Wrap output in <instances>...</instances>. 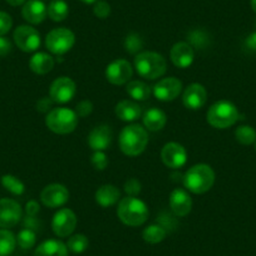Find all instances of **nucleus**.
<instances>
[{
  "label": "nucleus",
  "instance_id": "nucleus-1",
  "mask_svg": "<svg viewBox=\"0 0 256 256\" xmlns=\"http://www.w3.org/2000/svg\"><path fill=\"white\" fill-rule=\"evenodd\" d=\"M117 215L124 225L137 228L146 222L150 212L148 208L144 201L137 198L136 196H127L124 198H120L118 202Z\"/></svg>",
  "mask_w": 256,
  "mask_h": 256
},
{
  "label": "nucleus",
  "instance_id": "nucleus-2",
  "mask_svg": "<svg viewBox=\"0 0 256 256\" xmlns=\"http://www.w3.org/2000/svg\"><path fill=\"white\" fill-rule=\"evenodd\" d=\"M148 144L146 128L140 124H130L120 134V148L126 156L134 157L141 154Z\"/></svg>",
  "mask_w": 256,
  "mask_h": 256
},
{
  "label": "nucleus",
  "instance_id": "nucleus-3",
  "mask_svg": "<svg viewBox=\"0 0 256 256\" xmlns=\"http://www.w3.org/2000/svg\"><path fill=\"white\" fill-rule=\"evenodd\" d=\"M215 184V172L211 166L198 164L192 166L184 174V184L190 192L201 195L208 192Z\"/></svg>",
  "mask_w": 256,
  "mask_h": 256
},
{
  "label": "nucleus",
  "instance_id": "nucleus-4",
  "mask_svg": "<svg viewBox=\"0 0 256 256\" xmlns=\"http://www.w3.org/2000/svg\"><path fill=\"white\" fill-rule=\"evenodd\" d=\"M134 68L142 78L154 80L166 73L167 62L156 52H141L134 58Z\"/></svg>",
  "mask_w": 256,
  "mask_h": 256
},
{
  "label": "nucleus",
  "instance_id": "nucleus-5",
  "mask_svg": "<svg viewBox=\"0 0 256 256\" xmlns=\"http://www.w3.org/2000/svg\"><path fill=\"white\" fill-rule=\"evenodd\" d=\"M78 114L76 110L66 107L49 110L46 117V126L56 134H72L78 126Z\"/></svg>",
  "mask_w": 256,
  "mask_h": 256
},
{
  "label": "nucleus",
  "instance_id": "nucleus-6",
  "mask_svg": "<svg viewBox=\"0 0 256 256\" xmlns=\"http://www.w3.org/2000/svg\"><path fill=\"white\" fill-rule=\"evenodd\" d=\"M238 110L234 103L228 100H218L214 103L208 110V122L212 127L225 130L238 120Z\"/></svg>",
  "mask_w": 256,
  "mask_h": 256
},
{
  "label": "nucleus",
  "instance_id": "nucleus-7",
  "mask_svg": "<svg viewBox=\"0 0 256 256\" xmlns=\"http://www.w3.org/2000/svg\"><path fill=\"white\" fill-rule=\"evenodd\" d=\"M76 43V36L68 28H56L49 32L46 38V46L50 53L62 56L73 48Z\"/></svg>",
  "mask_w": 256,
  "mask_h": 256
},
{
  "label": "nucleus",
  "instance_id": "nucleus-8",
  "mask_svg": "<svg viewBox=\"0 0 256 256\" xmlns=\"http://www.w3.org/2000/svg\"><path fill=\"white\" fill-rule=\"evenodd\" d=\"M14 42L20 50L32 53L40 46V34L30 26H20L14 30Z\"/></svg>",
  "mask_w": 256,
  "mask_h": 256
},
{
  "label": "nucleus",
  "instance_id": "nucleus-9",
  "mask_svg": "<svg viewBox=\"0 0 256 256\" xmlns=\"http://www.w3.org/2000/svg\"><path fill=\"white\" fill-rule=\"evenodd\" d=\"M134 68L131 63L126 59H116L106 68V78L114 86H122L128 83L132 78Z\"/></svg>",
  "mask_w": 256,
  "mask_h": 256
},
{
  "label": "nucleus",
  "instance_id": "nucleus-10",
  "mask_svg": "<svg viewBox=\"0 0 256 256\" xmlns=\"http://www.w3.org/2000/svg\"><path fill=\"white\" fill-rule=\"evenodd\" d=\"M77 226V216L70 208H60L56 211L52 220L53 232L59 238H67Z\"/></svg>",
  "mask_w": 256,
  "mask_h": 256
},
{
  "label": "nucleus",
  "instance_id": "nucleus-11",
  "mask_svg": "<svg viewBox=\"0 0 256 256\" xmlns=\"http://www.w3.org/2000/svg\"><path fill=\"white\" fill-rule=\"evenodd\" d=\"M77 92V86L70 78L59 77L52 83L49 97L54 103H67L73 100Z\"/></svg>",
  "mask_w": 256,
  "mask_h": 256
},
{
  "label": "nucleus",
  "instance_id": "nucleus-12",
  "mask_svg": "<svg viewBox=\"0 0 256 256\" xmlns=\"http://www.w3.org/2000/svg\"><path fill=\"white\" fill-rule=\"evenodd\" d=\"M40 200L46 208H60L70 200V191L64 184H50L43 188L40 194Z\"/></svg>",
  "mask_w": 256,
  "mask_h": 256
},
{
  "label": "nucleus",
  "instance_id": "nucleus-13",
  "mask_svg": "<svg viewBox=\"0 0 256 256\" xmlns=\"http://www.w3.org/2000/svg\"><path fill=\"white\" fill-rule=\"evenodd\" d=\"M22 218V206L12 198H0V228H10Z\"/></svg>",
  "mask_w": 256,
  "mask_h": 256
},
{
  "label": "nucleus",
  "instance_id": "nucleus-14",
  "mask_svg": "<svg viewBox=\"0 0 256 256\" xmlns=\"http://www.w3.org/2000/svg\"><path fill=\"white\" fill-rule=\"evenodd\" d=\"M161 158L168 168H181L187 161V152L182 144L177 142H168L162 148Z\"/></svg>",
  "mask_w": 256,
  "mask_h": 256
},
{
  "label": "nucleus",
  "instance_id": "nucleus-15",
  "mask_svg": "<svg viewBox=\"0 0 256 256\" xmlns=\"http://www.w3.org/2000/svg\"><path fill=\"white\" fill-rule=\"evenodd\" d=\"M182 90V82L174 77L164 78L154 87V97L162 102H171L176 100Z\"/></svg>",
  "mask_w": 256,
  "mask_h": 256
},
{
  "label": "nucleus",
  "instance_id": "nucleus-16",
  "mask_svg": "<svg viewBox=\"0 0 256 256\" xmlns=\"http://www.w3.org/2000/svg\"><path fill=\"white\" fill-rule=\"evenodd\" d=\"M208 100V90L200 83H192L184 90L182 94L184 106L188 110H198L205 106Z\"/></svg>",
  "mask_w": 256,
  "mask_h": 256
},
{
  "label": "nucleus",
  "instance_id": "nucleus-17",
  "mask_svg": "<svg viewBox=\"0 0 256 256\" xmlns=\"http://www.w3.org/2000/svg\"><path fill=\"white\" fill-rule=\"evenodd\" d=\"M170 58H171L172 63L176 66L177 68H188L195 59V52L190 43L186 42H178L174 44L170 52Z\"/></svg>",
  "mask_w": 256,
  "mask_h": 256
},
{
  "label": "nucleus",
  "instance_id": "nucleus-18",
  "mask_svg": "<svg viewBox=\"0 0 256 256\" xmlns=\"http://www.w3.org/2000/svg\"><path fill=\"white\" fill-rule=\"evenodd\" d=\"M113 134L110 126H97L88 136V144L93 151H106L112 144Z\"/></svg>",
  "mask_w": 256,
  "mask_h": 256
},
{
  "label": "nucleus",
  "instance_id": "nucleus-19",
  "mask_svg": "<svg viewBox=\"0 0 256 256\" xmlns=\"http://www.w3.org/2000/svg\"><path fill=\"white\" fill-rule=\"evenodd\" d=\"M170 208L172 212L178 218H184L191 212L192 198L188 192L184 188H176L170 196Z\"/></svg>",
  "mask_w": 256,
  "mask_h": 256
},
{
  "label": "nucleus",
  "instance_id": "nucleus-20",
  "mask_svg": "<svg viewBox=\"0 0 256 256\" xmlns=\"http://www.w3.org/2000/svg\"><path fill=\"white\" fill-rule=\"evenodd\" d=\"M22 16L28 23L40 24L48 16V8L42 0H28L24 3Z\"/></svg>",
  "mask_w": 256,
  "mask_h": 256
},
{
  "label": "nucleus",
  "instance_id": "nucleus-21",
  "mask_svg": "<svg viewBox=\"0 0 256 256\" xmlns=\"http://www.w3.org/2000/svg\"><path fill=\"white\" fill-rule=\"evenodd\" d=\"M96 202L102 208H110L120 200V192L113 184H103L96 191Z\"/></svg>",
  "mask_w": 256,
  "mask_h": 256
},
{
  "label": "nucleus",
  "instance_id": "nucleus-22",
  "mask_svg": "<svg viewBox=\"0 0 256 256\" xmlns=\"http://www.w3.org/2000/svg\"><path fill=\"white\" fill-rule=\"evenodd\" d=\"M116 116L124 122H134L141 117L142 110L134 100H123L116 106Z\"/></svg>",
  "mask_w": 256,
  "mask_h": 256
},
{
  "label": "nucleus",
  "instance_id": "nucleus-23",
  "mask_svg": "<svg viewBox=\"0 0 256 256\" xmlns=\"http://www.w3.org/2000/svg\"><path fill=\"white\" fill-rule=\"evenodd\" d=\"M54 67V59L53 56H49L48 53L39 52L36 53L29 60V68L33 70L36 74L43 76L50 72Z\"/></svg>",
  "mask_w": 256,
  "mask_h": 256
},
{
  "label": "nucleus",
  "instance_id": "nucleus-24",
  "mask_svg": "<svg viewBox=\"0 0 256 256\" xmlns=\"http://www.w3.org/2000/svg\"><path fill=\"white\" fill-rule=\"evenodd\" d=\"M34 256H68V248L59 240H46L36 248Z\"/></svg>",
  "mask_w": 256,
  "mask_h": 256
},
{
  "label": "nucleus",
  "instance_id": "nucleus-25",
  "mask_svg": "<svg viewBox=\"0 0 256 256\" xmlns=\"http://www.w3.org/2000/svg\"><path fill=\"white\" fill-rule=\"evenodd\" d=\"M166 113L158 108H151V110H146L144 114V124L148 131H161L166 126Z\"/></svg>",
  "mask_w": 256,
  "mask_h": 256
},
{
  "label": "nucleus",
  "instance_id": "nucleus-26",
  "mask_svg": "<svg viewBox=\"0 0 256 256\" xmlns=\"http://www.w3.org/2000/svg\"><path fill=\"white\" fill-rule=\"evenodd\" d=\"M130 97L134 98V100H146L151 96V87L141 80H131L128 82L127 88H126Z\"/></svg>",
  "mask_w": 256,
  "mask_h": 256
},
{
  "label": "nucleus",
  "instance_id": "nucleus-27",
  "mask_svg": "<svg viewBox=\"0 0 256 256\" xmlns=\"http://www.w3.org/2000/svg\"><path fill=\"white\" fill-rule=\"evenodd\" d=\"M70 14V6L64 0H53L48 6V16L53 22H63Z\"/></svg>",
  "mask_w": 256,
  "mask_h": 256
},
{
  "label": "nucleus",
  "instance_id": "nucleus-28",
  "mask_svg": "<svg viewBox=\"0 0 256 256\" xmlns=\"http://www.w3.org/2000/svg\"><path fill=\"white\" fill-rule=\"evenodd\" d=\"M16 238L8 228H0V256H8L16 250Z\"/></svg>",
  "mask_w": 256,
  "mask_h": 256
},
{
  "label": "nucleus",
  "instance_id": "nucleus-29",
  "mask_svg": "<svg viewBox=\"0 0 256 256\" xmlns=\"http://www.w3.org/2000/svg\"><path fill=\"white\" fill-rule=\"evenodd\" d=\"M144 240L148 244H158L166 238V230L160 225H150L144 230Z\"/></svg>",
  "mask_w": 256,
  "mask_h": 256
},
{
  "label": "nucleus",
  "instance_id": "nucleus-30",
  "mask_svg": "<svg viewBox=\"0 0 256 256\" xmlns=\"http://www.w3.org/2000/svg\"><path fill=\"white\" fill-rule=\"evenodd\" d=\"M2 184H3L9 192H12L13 195L16 196L23 195L24 191H26V186H24L23 182H22L18 177L13 176V174H4V176L2 177Z\"/></svg>",
  "mask_w": 256,
  "mask_h": 256
},
{
  "label": "nucleus",
  "instance_id": "nucleus-31",
  "mask_svg": "<svg viewBox=\"0 0 256 256\" xmlns=\"http://www.w3.org/2000/svg\"><path fill=\"white\" fill-rule=\"evenodd\" d=\"M235 137L241 144L250 146L254 142H256V131L251 126H240L236 128Z\"/></svg>",
  "mask_w": 256,
  "mask_h": 256
},
{
  "label": "nucleus",
  "instance_id": "nucleus-32",
  "mask_svg": "<svg viewBox=\"0 0 256 256\" xmlns=\"http://www.w3.org/2000/svg\"><path fill=\"white\" fill-rule=\"evenodd\" d=\"M88 245H90L88 238L86 235H83V234H77V235L70 236L67 242L68 250L74 254H80L83 251H86Z\"/></svg>",
  "mask_w": 256,
  "mask_h": 256
},
{
  "label": "nucleus",
  "instance_id": "nucleus-33",
  "mask_svg": "<svg viewBox=\"0 0 256 256\" xmlns=\"http://www.w3.org/2000/svg\"><path fill=\"white\" fill-rule=\"evenodd\" d=\"M36 235L33 230L30 228H24L16 236V242L22 248H32L36 245Z\"/></svg>",
  "mask_w": 256,
  "mask_h": 256
},
{
  "label": "nucleus",
  "instance_id": "nucleus-34",
  "mask_svg": "<svg viewBox=\"0 0 256 256\" xmlns=\"http://www.w3.org/2000/svg\"><path fill=\"white\" fill-rule=\"evenodd\" d=\"M144 48V40L138 34H128L124 39V49L126 52L131 54L138 53Z\"/></svg>",
  "mask_w": 256,
  "mask_h": 256
},
{
  "label": "nucleus",
  "instance_id": "nucleus-35",
  "mask_svg": "<svg viewBox=\"0 0 256 256\" xmlns=\"http://www.w3.org/2000/svg\"><path fill=\"white\" fill-rule=\"evenodd\" d=\"M90 162H92V164L94 166L96 170L103 171L108 164L107 154H104V151H94V154L90 157Z\"/></svg>",
  "mask_w": 256,
  "mask_h": 256
},
{
  "label": "nucleus",
  "instance_id": "nucleus-36",
  "mask_svg": "<svg viewBox=\"0 0 256 256\" xmlns=\"http://www.w3.org/2000/svg\"><path fill=\"white\" fill-rule=\"evenodd\" d=\"M93 13L97 18L100 19H106L110 16V6L107 2H103V0H98L94 3V8H93Z\"/></svg>",
  "mask_w": 256,
  "mask_h": 256
},
{
  "label": "nucleus",
  "instance_id": "nucleus-37",
  "mask_svg": "<svg viewBox=\"0 0 256 256\" xmlns=\"http://www.w3.org/2000/svg\"><path fill=\"white\" fill-rule=\"evenodd\" d=\"M141 182L136 178H130L124 184V192L128 196H137L141 192Z\"/></svg>",
  "mask_w": 256,
  "mask_h": 256
},
{
  "label": "nucleus",
  "instance_id": "nucleus-38",
  "mask_svg": "<svg viewBox=\"0 0 256 256\" xmlns=\"http://www.w3.org/2000/svg\"><path fill=\"white\" fill-rule=\"evenodd\" d=\"M13 26V19L6 12H0V36H6Z\"/></svg>",
  "mask_w": 256,
  "mask_h": 256
},
{
  "label": "nucleus",
  "instance_id": "nucleus-39",
  "mask_svg": "<svg viewBox=\"0 0 256 256\" xmlns=\"http://www.w3.org/2000/svg\"><path fill=\"white\" fill-rule=\"evenodd\" d=\"M93 110V104L90 100H84L82 102H80L77 104V110H76V113L78 114V117L80 118H84L87 116H90Z\"/></svg>",
  "mask_w": 256,
  "mask_h": 256
},
{
  "label": "nucleus",
  "instance_id": "nucleus-40",
  "mask_svg": "<svg viewBox=\"0 0 256 256\" xmlns=\"http://www.w3.org/2000/svg\"><path fill=\"white\" fill-rule=\"evenodd\" d=\"M190 40H191V43L194 46H198V48H202V46H205L208 44V38H206V36L201 30L192 32L190 34Z\"/></svg>",
  "mask_w": 256,
  "mask_h": 256
},
{
  "label": "nucleus",
  "instance_id": "nucleus-41",
  "mask_svg": "<svg viewBox=\"0 0 256 256\" xmlns=\"http://www.w3.org/2000/svg\"><path fill=\"white\" fill-rule=\"evenodd\" d=\"M12 50V43L8 38L4 36H0V58L8 56Z\"/></svg>",
  "mask_w": 256,
  "mask_h": 256
},
{
  "label": "nucleus",
  "instance_id": "nucleus-42",
  "mask_svg": "<svg viewBox=\"0 0 256 256\" xmlns=\"http://www.w3.org/2000/svg\"><path fill=\"white\" fill-rule=\"evenodd\" d=\"M53 100H52V98H42V100H38V103H36V110H40V112H46V110H49L52 108V104H53Z\"/></svg>",
  "mask_w": 256,
  "mask_h": 256
},
{
  "label": "nucleus",
  "instance_id": "nucleus-43",
  "mask_svg": "<svg viewBox=\"0 0 256 256\" xmlns=\"http://www.w3.org/2000/svg\"><path fill=\"white\" fill-rule=\"evenodd\" d=\"M26 214H28V216H36V214L39 212V205L36 202V201H29L28 204H26Z\"/></svg>",
  "mask_w": 256,
  "mask_h": 256
},
{
  "label": "nucleus",
  "instance_id": "nucleus-44",
  "mask_svg": "<svg viewBox=\"0 0 256 256\" xmlns=\"http://www.w3.org/2000/svg\"><path fill=\"white\" fill-rule=\"evenodd\" d=\"M246 46H248V49L256 52V32L251 33L250 36L246 38Z\"/></svg>",
  "mask_w": 256,
  "mask_h": 256
},
{
  "label": "nucleus",
  "instance_id": "nucleus-45",
  "mask_svg": "<svg viewBox=\"0 0 256 256\" xmlns=\"http://www.w3.org/2000/svg\"><path fill=\"white\" fill-rule=\"evenodd\" d=\"M26 0H6V3L10 4L12 6H19L26 3Z\"/></svg>",
  "mask_w": 256,
  "mask_h": 256
},
{
  "label": "nucleus",
  "instance_id": "nucleus-46",
  "mask_svg": "<svg viewBox=\"0 0 256 256\" xmlns=\"http://www.w3.org/2000/svg\"><path fill=\"white\" fill-rule=\"evenodd\" d=\"M250 6H251V9L256 13V0H250Z\"/></svg>",
  "mask_w": 256,
  "mask_h": 256
},
{
  "label": "nucleus",
  "instance_id": "nucleus-47",
  "mask_svg": "<svg viewBox=\"0 0 256 256\" xmlns=\"http://www.w3.org/2000/svg\"><path fill=\"white\" fill-rule=\"evenodd\" d=\"M80 2H83L84 4H94L98 0H80Z\"/></svg>",
  "mask_w": 256,
  "mask_h": 256
}]
</instances>
